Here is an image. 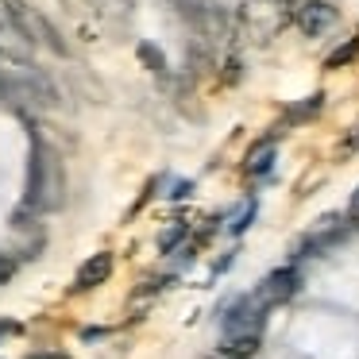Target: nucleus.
Instances as JSON below:
<instances>
[{
    "mask_svg": "<svg viewBox=\"0 0 359 359\" xmlns=\"http://www.w3.org/2000/svg\"><path fill=\"white\" fill-rule=\"evenodd\" d=\"M62 163L58 151L43 140V132H32V155H27V189H24V205L35 212H55L62 205Z\"/></svg>",
    "mask_w": 359,
    "mask_h": 359,
    "instance_id": "f257e3e1",
    "label": "nucleus"
},
{
    "mask_svg": "<svg viewBox=\"0 0 359 359\" xmlns=\"http://www.w3.org/2000/svg\"><path fill=\"white\" fill-rule=\"evenodd\" d=\"M0 12H4V16H8V24L27 39V47L43 43V47H50L55 55H66V43L58 39V32L32 8V4H24V0H0Z\"/></svg>",
    "mask_w": 359,
    "mask_h": 359,
    "instance_id": "f03ea898",
    "label": "nucleus"
},
{
    "mask_svg": "<svg viewBox=\"0 0 359 359\" xmlns=\"http://www.w3.org/2000/svg\"><path fill=\"white\" fill-rule=\"evenodd\" d=\"M297 286H302V274H297V266H278V271H271L263 282H259L251 294L259 297V302L266 305V309H274V305L290 302V297L297 294Z\"/></svg>",
    "mask_w": 359,
    "mask_h": 359,
    "instance_id": "7ed1b4c3",
    "label": "nucleus"
},
{
    "mask_svg": "<svg viewBox=\"0 0 359 359\" xmlns=\"http://www.w3.org/2000/svg\"><path fill=\"white\" fill-rule=\"evenodd\" d=\"M294 24L302 27L305 35H325L328 27L336 24V8L328 0H302L294 8Z\"/></svg>",
    "mask_w": 359,
    "mask_h": 359,
    "instance_id": "20e7f679",
    "label": "nucleus"
},
{
    "mask_svg": "<svg viewBox=\"0 0 359 359\" xmlns=\"http://www.w3.org/2000/svg\"><path fill=\"white\" fill-rule=\"evenodd\" d=\"M109 274H112V251H101V255L86 259V263L78 266V274H74V290L86 294V290H93V286H104Z\"/></svg>",
    "mask_w": 359,
    "mask_h": 359,
    "instance_id": "39448f33",
    "label": "nucleus"
},
{
    "mask_svg": "<svg viewBox=\"0 0 359 359\" xmlns=\"http://www.w3.org/2000/svg\"><path fill=\"white\" fill-rule=\"evenodd\" d=\"M274 163V135H266V140H259L255 147L248 151V163H243V170L248 174H266Z\"/></svg>",
    "mask_w": 359,
    "mask_h": 359,
    "instance_id": "423d86ee",
    "label": "nucleus"
},
{
    "mask_svg": "<svg viewBox=\"0 0 359 359\" xmlns=\"http://www.w3.org/2000/svg\"><path fill=\"white\" fill-rule=\"evenodd\" d=\"M259 351V336H220V355L228 359H248Z\"/></svg>",
    "mask_w": 359,
    "mask_h": 359,
    "instance_id": "0eeeda50",
    "label": "nucleus"
},
{
    "mask_svg": "<svg viewBox=\"0 0 359 359\" xmlns=\"http://www.w3.org/2000/svg\"><path fill=\"white\" fill-rule=\"evenodd\" d=\"M140 62L147 66L155 78H170V66H166V55L158 47H151V43H140Z\"/></svg>",
    "mask_w": 359,
    "mask_h": 359,
    "instance_id": "6e6552de",
    "label": "nucleus"
},
{
    "mask_svg": "<svg viewBox=\"0 0 359 359\" xmlns=\"http://www.w3.org/2000/svg\"><path fill=\"white\" fill-rule=\"evenodd\" d=\"M320 104H325V93H313V97H305L297 109H290L286 112V124H302V120H313L320 112Z\"/></svg>",
    "mask_w": 359,
    "mask_h": 359,
    "instance_id": "1a4fd4ad",
    "label": "nucleus"
},
{
    "mask_svg": "<svg viewBox=\"0 0 359 359\" xmlns=\"http://www.w3.org/2000/svg\"><path fill=\"white\" fill-rule=\"evenodd\" d=\"M355 55H359V39H351V43H344V47H336L332 55H328L325 66H328V70H340V66H348Z\"/></svg>",
    "mask_w": 359,
    "mask_h": 359,
    "instance_id": "9d476101",
    "label": "nucleus"
},
{
    "mask_svg": "<svg viewBox=\"0 0 359 359\" xmlns=\"http://www.w3.org/2000/svg\"><path fill=\"white\" fill-rule=\"evenodd\" d=\"M182 236H186V224H182V220H174V228L163 236V243H158V248H163V251H174V243H178Z\"/></svg>",
    "mask_w": 359,
    "mask_h": 359,
    "instance_id": "9b49d317",
    "label": "nucleus"
},
{
    "mask_svg": "<svg viewBox=\"0 0 359 359\" xmlns=\"http://www.w3.org/2000/svg\"><path fill=\"white\" fill-rule=\"evenodd\" d=\"M12 274H16V259H12V255H4V251H0V286H4V282H8Z\"/></svg>",
    "mask_w": 359,
    "mask_h": 359,
    "instance_id": "f8f14e48",
    "label": "nucleus"
},
{
    "mask_svg": "<svg viewBox=\"0 0 359 359\" xmlns=\"http://www.w3.org/2000/svg\"><path fill=\"white\" fill-rule=\"evenodd\" d=\"M251 217H255V205H248V209H243V212H240V217H236V224H232V232H236V236H240V232H243V228H248V224H251Z\"/></svg>",
    "mask_w": 359,
    "mask_h": 359,
    "instance_id": "ddd939ff",
    "label": "nucleus"
},
{
    "mask_svg": "<svg viewBox=\"0 0 359 359\" xmlns=\"http://www.w3.org/2000/svg\"><path fill=\"white\" fill-rule=\"evenodd\" d=\"M348 217H351V220H355V224H359V189H355V194H351V205H348Z\"/></svg>",
    "mask_w": 359,
    "mask_h": 359,
    "instance_id": "4468645a",
    "label": "nucleus"
},
{
    "mask_svg": "<svg viewBox=\"0 0 359 359\" xmlns=\"http://www.w3.org/2000/svg\"><path fill=\"white\" fill-rule=\"evenodd\" d=\"M271 4H286V0H271Z\"/></svg>",
    "mask_w": 359,
    "mask_h": 359,
    "instance_id": "2eb2a0df",
    "label": "nucleus"
}]
</instances>
